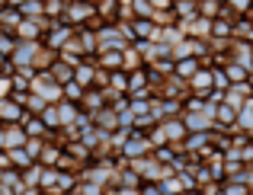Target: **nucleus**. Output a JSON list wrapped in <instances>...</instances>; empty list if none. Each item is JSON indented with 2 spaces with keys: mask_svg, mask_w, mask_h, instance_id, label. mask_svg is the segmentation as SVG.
<instances>
[{
  "mask_svg": "<svg viewBox=\"0 0 253 195\" xmlns=\"http://www.w3.org/2000/svg\"><path fill=\"white\" fill-rule=\"evenodd\" d=\"M202 64H205V58H196V55H192V58H179V61H173V74H176L179 80H186V83H189V77Z\"/></svg>",
  "mask_w": 253,
  "mask_h": 195,
  "instance_id": "nucleus-2",
  "label": "nucleus"
},
{
  "mask_svg": "<svg viewBox=\"0 0 253 195\" xmlns=\"http://www.w3.org/2000/svg\"><path fill=\"white\" fill-rule=\"evenodd\" d=\"M189 93H192V96H202V99H209L211 93H215V74H211V58H205V64H202V67H199V71L189 77Z\"/></svg>",
  "mask_w": 253,
  "mask_h": 195,
  "instance_id": "nucleus-1",
  "label": "nucleus"
},
{
  "mask_svg": "<svg viewBox=\"0 0 253 195\" xmlns=\"http://www.w3.org/2000/svg\"><path fill=\"white\" fill-rule=\"evenodd\" d=\"M141 195H164V192H161V186H157V183H144L141 186Z\"/></svg>",
  "mask_w": 253,
  "mask_h": 195,
  "instance_id": "nucleus-5",
  "label": "nucleus"
},
{
  "mask_svg": "<svg viewBox=\"0 0 253 195\" xmlns=\"http://www.w3.org/2000/svg\"><path fill=\"white\" fill-rule=\"evenodd\" d=\"M221 192L224 195H253V189L244 179H221Z\"/></svg>",
  "mask_w": 253,
  "mask_h": 195,
  "instance_id": "nucleus-4",
  "label": "nucleus"
},
{
  "mask_svg": "<svg viewBox=\"0 0 253 195\" xmlns=\"http://www.w3.org/2000/svg\"><path fill=\"white\" fill-rule=\"evenodd\" d=\"M221 67H224V74H228L231 86H234V83H244V80H250V74H253V71H247L241 61H231V58H224Z\"/></svg>",
  "mask_w": 253,
  "mask_h": 195,
  "instance_id": "nucleus-3",
  "label": "nucleus"
}]
</instances>
